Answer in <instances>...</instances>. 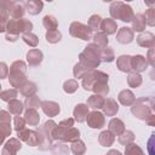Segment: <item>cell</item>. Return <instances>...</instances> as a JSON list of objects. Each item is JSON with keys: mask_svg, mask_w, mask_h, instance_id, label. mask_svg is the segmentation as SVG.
I'll use <instances>...</instances> for the list:
<instances>
[{"mask_svg": "<svg viewBox=\"0 0 155 155\" xmlns=\"http://www.w3.org/2000/svg\"><path fill=\"white\" fill-rule=\"evenodd\" d=\"M79 63L91 69L98 68L101 64V48L94 44H88L79 54Z\"/></svg>", "mask_w": 155, "mask_h": 155, "instance_id": "1", "label": "cell"}, {"mask_svg": "<svg viewBox=\"0 0 155 155\" xmlns=\"http://www.w3.org/2000/svg\"><path fill=\"white\" fill-rule=\"evenodd\" d=\"M25 71H27V64L23 61H15L10 65V70H8L7 78L10 85L15 88H19L27 81Z\"/></svg>", "mask_w": 155, "mask_h": 155, "instance_id": "2", "label": "cell"}, {"mask_svg": "<svg viewBox=\"0 0 155 155\" xmlns=\"http://www.w3.org/2000/svg\"><path fill=\"white\" fill-rule=\"evenodd\" d=\"M154 109V101L149 97H142L134 101V103L131 107L132 114L139 119V120H145L153 114Z\"/></svg>", "mask_w": 155, "mask_h": 155, "instance_id": "3", "label": "cell"}, {"mask_svg": "<svg viewBox=\"0 0 155 155\" xmlns=\"http://www.w3.org/2000/svg\"><path fill=\"white\" fill-rule=\"evenodd\" d=\"M109 12L111 16V19H120L122 22H131L134 13L130 5L122 2V1H114L110 4Z\"/></svg>", "mask_w": 155, "mask_h": 155, "instance_id": "4", "label": "cell"}, {"mask_svg": "<svg viewBox=\"0 0 155 155\" xmlns=\"http://www.w3.org/2000/svg\"><path fill=\"white\" fill-rule=\"evenodd\" d=\"M57 126V124L53 120H47L42 126H40L38 128V133H39V148L40 150H47L52 147V131L54 130V127Z\"/></svg>", "mask_w": 155, "mask_h": 155, "instance_id": "5", "label": "cell"}, {"mask_svg": "<svg viewBox=\"0 0 155 155\" xmlns=\"http://www.w3.org/2000/svg\"><path fill=\"white\" fill-rule=\"evenodd\" d=\"M33 30V23L25 18H12L8 19L6 23V31L7 34H12L19 36V34H28Z\"/></svg>", "mask_w": 155, "mask_h": 155, "instance_id": "6", "label": "cell"}, {"mask_svg": "<svg viewBox=\"0 0 155 155\" xmlns=\"http://www.w3.org/2000/svg\"><path fill=\"white\" fill-rule=\"evenodd\" d=\"M52 138L64 143H73L80 138V131L75 127H61L57 125L52 131Z\"/></svg>", "mask_w": 155, "mask_h": 155, "instance_id": "7", "label": "cell"}, {"mask_svg": "<svg viewBox=\"0 0 155 155\" xmlns=\"http://www.w3.org/2000/svg\"><path fill=\"white\" fill-rule=\"evenodd\" d=\"M109 80V75L105 74L104 71H101V70H97V69H92L91 71H88L84 78H82V87L86 90V91H92V87L97 84V82H101V81H104V82H108Z\"/></svg>", "mask_w": 155, "mask_h": 155, "instance_id": "8", "label": "cell"}, {"mask_svg": "<svg viewBox=\"0 0 155 155\" xmlns=\"http://www.w3.org/2000/svg\"><path fill=\"white\" fill-rule=\"evenodd\" d=\"M69 34L73 38H78L85 41H88L92 39V30L84 23L81 22H71L70 27H69Z\"/></svg>", "mask_w": 155, "mask_h": 155, "instance_id": "9", "label": "cell"}, {"mask_svg": "<svg viewBox=\"0 0 155 155\" xmlns=\"http://www.w3.org/2000/svg\"><path fill=\"white\" fill-rule=\"evenodd\" d=\"M17 137L19 140H23L24 143H27L30 147H38L39 145V133L34 130H22L19 132H17Z\"/></svg>", "mask_w": 155, "mask_h": 155, "instance_id": "10", "label": "cell"}, {"mask_svg": "<svg viewBox=\"0 0 155 155\" xmlns=\"http://www.w3.org/2000/svg\"><path fill=\"white\" fill-rule=\"evenodd\" d=\"M86 121H87V125L91 128H102L105 125V117L98 110H93V111L88 113V115L86 117Z\"/></svg>", "mask_w": 155, "mask_h": 155, "instance_id": "11", "label": "cell"}, {"mask_svg": "<svg viewBox=\"0 0 155 155\" xmlns=\"http://www.w3.org/2000/svg\"><path fill=\"white\" fill-rule=\"evenodd\" d=\"M21 148H22V144L18 138H10L5 143L1 155H17V151L21 150Z\"/></svg>", "mask_w": 155, "mask_h": 155, "instance_id": "12", "label": "cell"}, {"mask_svg": "<svg viewBox=\"0 0 155 155\" xmlns=\"http://www.w3.org/2000/svg\"><path fill=\"white\" fill-rule=\"evenodd\" d=\"M148 68V62L145 59L144 56L142 54H136L131 58V69L134 71V73H142V71H145Z\"/></svg>", "mask_w": 155, "mask_h": 155, "instance_id": "13", "label": "cell"}, {"mask_svg": "<svg viewBox=\"0 0 155 155\" xmlns=\"http://www.w3.org/2000/svg\"><path fill=\"white\" fill-rule=\"evenodd\" d=\"M137 44L140 47H145V48H154L155 46V36L153 33L150 31H145V33H140L137 36Z\"/></svg>", "mask_w": 155, "mask_h": 155, "instance_id": "14", "label": "cell"}, {"mask_svg": "<svg viewBox=\"0 0 155 155\" xmlns=\"http://www.w3.org/2000/svg\"><path fill=\"white\" fill-rule=\"evenodd\" d=\"M41 109L48 117H53V116L58 115L59 110H61L59 104L57 102H53V101H44V102H41Z\"/></svg>", "mask_w": 155, "mask_h": 155, "instance_id": "15", "label": "cell"}, {"mask_svg": "<svg viewBox=\"0 0 155 155\" xmlns=\"http://www.w3.org/2000/svg\"><path fill=\"white\" fill-rule=\"evenodd\" d=\"M25 13V8L23 6L22 2L19 1H11L10 0V5H8V15L12 17V18H23Z\"/></svg>", "mask_w": 155, "mask_h": 155, "instance_id": "16", "label": "cell"}, {"mask_svg": "<svg viewBox=\"0 0 155 155\" xmlns=\"http://www.w3.org/2000/svg\"><path fill=\"white\" fill-rule=\"evenodd\" d=\"M134 39V33L132 31L131 28H127V27H122L119 29L117 34H116V40L120 42V44H130L132 42Z\"/></svg>", "mask_w": 155, "mask_h": 155, "instance_id": "17", "label": "cell"}, {"mask_svg": "<svg viewBox=\"0 0 155 155\" xmlns=\"http://www.w3.org/2000/svg\"><path fill=\"white\" fill-rule=\"evenodd\" d=\"M102 110H103V115H107V116H115L119 111V104L116 103L115 99L113 98H107L104 101V104L102 107Z\"/></svg>", "mask_w": 155, "mask_h": 155, "instance_id": "18", "label": "cell"}, {"mask_svg": "<svg viewBox=\"0 0 155 155\" xmlns=\"http://www.w3.org/2000/svg\"><path fill=\"white\" fill-rule=\"evenodd\" d=\"M42 58H44V54L38 48H31L28 51L27 53V62L30 67H36L39 65L41 62H42Z\"/></svg>", "mask_w": 155, "mask_h": 155, "instance_id": "19", "label": "cell"}, {"mask_svg": "<svg viewBox=\"0 0 155 155\" xmlns=\"http://www.w3.org/2000/svg\"><path fill=\"white\" fill-rule=\"evenodd\" d=\"M88 113H90L88 111V107L86 104H82V103L76 104L74 110H73V116H74L73 119L75 121H78V122H84L86 120Z\"/></svg>", "mask_w": 155, "mask_h": 155, "instance_id": "20", "label": "cell"}, {"mask_svg": "<svg viewBox=\"0 0 155 155\" xmlns=\"http://www.w3.org/2000/svg\"><path fill=\"white\" fill-rule=\"evenodd\" d=\"M22 4L24 6L25 11H28L33 16L39 15L42 11V7H44V2L42 1H39V0H29V1H24Z\"/></svg>", "mask_w": 155, "mask_h": 155, "instance_id": "21", "label": "cell"}, {"mask_svg": "<svg viewBox=\"0 0 155 155\" xmlns=\"http://www.w3.org/2000/svg\"><path fill=\"white\" fill-rule=\"evenodd\" d=\"M108 131L111 132L114 136H119L124 131H125V124L122 120L117 119V117H114L109 121L108 124Z\"/></svg>", "mask_w": 155, "mask_h": 155, "instance_id": "22", "label": "cell"}, {"mask_svg": "<svg viewBox=\"0 0 155 155\" xmlns=\"http://www.w3.org/2000/svg\"><path fill=\"white\" fill-rule=\"evenodd\" d=\"M131 58L132 56H128V54H122L117 59H116V67L122 73H130L132 69H131Z\"/></svg>", "mask_w": 155, "mask_h": 155, "instance_id": "23", "label": "cell"}, {"mask_svg": "<svg viewBox=\"0 0 155 155\" xmlns=\"http://www.w3.org/2000/svg\"><path fill=\"white\" fill-rule=\"evenodd\" d=\"M117 99H119V102H120L122 105L130 107V105H132V104L134 103L136 97H134V94H133V92H132L131 90H122V91L119 93Z\"/></svg>", "mask_w": 155, "mask_h": 155, "instance_id": "24", "label": "cell"}, {"mask_svg": "<svg viewBox=\"0 0 155 155\" xmlns=\"http://www.w3.org/2000/svg\"><path fill=\"white\" fill-rule=\"evenodd\" d=\"M116 29H117V24L114 19H111V18L102 19V24H101L102 33H104L107 35H111V34L116 33Z\"/></svg>", "mask_w": 155, "mask_h": 155, "instance_id": "25", "label": "cell"}, {"mask_svg": "<svg viewBox=\"0 0 155 155\" xmlns=\"http://www.w3.org/2000/svg\"><path fill=\"white\" fill-rule=\"evenodd\" d=\"M131 23H132V31L134 33V31H143L144 29H145V25H147V22H145V19H144V16H143V13H137V15H134L133 16V18H132V21H131Z\"/></svg>", "mask_w": 155, "mask_h": 155, "instance_id": "26", "label": "cell"}, {"mask_svg": "<svg viewBox=\"0 0 155 155\" xmlns=\"http://www.w3.org/2000/svg\"><path fill=\"white\" fill-rule=\"evenodd\" d=\"M24 120L29 126H38L40 121V115L35 109H27L24 113Z\"/></svg>", "mask_w": 155, "mask_h": 155, "instance_id": "27", "label": "cell"}, {"mask_svg": "<svg viewBox=\"0 0 155 155\" xmlns=\"http://www.w3.org/2000/svg\"><path fill=\"white\" fill-rule=\"evenodd\" d=\"M36 84L33 82V81H25L21 87H19V92L24 96V97H30V96H34L36 93Z\"/></svg>", "mask_w": 155, "mask_h": 155, "instance_id": "28", "label": "cell"}, {"mask_svg": "<svg viewBox=\"0 0 155 155\" xmlns=\"http://www.w3.org/2000/svg\"><path fill=\"white\" fill-rule=\"evenodd\" d=\"M104 101H105L104 97H102L99 94H92L91 97H88L86 105L88 108H92L94 110H98V109H102V107L104 104Z\"/></svg>", "mask_w": 155, "mask_h": 155, "instance_id": "29", "label": "cell"}, {"mask_svg": "<svg viewBox=\"0 0 155 155\" xmlns=\"http://www.w3.org/2000/svg\"><path fill=\"white\" fill-rule=\"evenodd\" d=\"M115 140V136L109 131H102L98 136V142L102 147H110Z\"/></svg>", "mask_w": 155, "mask_h": 155, "instance_id": "30", "label": "cell"}, {"mask_svg": "<svg viewBox=\"0 0 155 155\" xmlns=\"http://www.w3.org/2000/svg\"><path fill=\"white\" fill-rule=\"evenodd\" d=\"M92 39H93V44L96 46H98L99 48H103V47H107L108 46V35L102 33V31H97L94 35H92Z\"/></svg>", "mask_w": 155, "mask_h": 155, "instance_id": "31", "label": "cell"}, {"mask_svg": "<svg viewBox=\"0 0 155 155\" xmlns=\"http://www.w3.org/2000/svg\"><path fill=\"white\" fill-rule=\"evenodd\" d=\"M42 24L47 29V31H50V30H57V28H58V21L52 15H46L42 18Z\"/></svg>", "mask_w": 155, "mask_h": 155, "instance_id": "32", "label": "cell"}, {"mask_svg": "<svg viewBox=\"0 0 155 155\" xmlns=\"http://www.w3.org/2000/svg\"><path fill=\"white\" fill-rule=\"evenodd\" d=\"M7 108H8V111L11 114H13V115H21L22 111H23V109H24V104L21 101H18V99H13V101H10L8 102Z\"/></svg>", "mask_w": 155, "mask_h": 155, "instance_id": "33", "label": "cell"}, {"mask_svg": "<svg viewBox=\"0 0 155 155\" xmlns=\"http://www.w3.org/2000/svg\"><path fill=\"white\" fill-rule=\"evenodd\" d=\"M142 81H143V79H142L140 74H138V73L132 71V73H130L128 76H127V84H128L130 87H133V88L139 87V86L142 85Z\"/></svg>", "mask_w": 155, "mask_h": 155, "instance_id": "34", "label": "cell"}, {"mask_svg": "<svg viewBox=\"0 0 155 155\" xmlns=\"http://www.w3.org/2000/svg\"><path fill=\"white\" fill-rule=\"evenodd\" d=\"M24 105L27 109H39L41 108V101L38 96H30V97H27L25 101H24Z\"/></svg>", "mask_w": 155, "mask_h": 155, "instance_id": "35", "label": "cell"}, {"mask_svg": "<svg viewBox=\"0 0 155 155\" xmlns=\"http://www.w3.org/2000/svg\"><path fill=\"white\" fill-rule=\"evenodd\" d=\"M115 59V54L113 48L110 47H103L101 48V62H105V63H110Z\"/></svg>", "mask_w": 155, "mask_h": 155, "instance_id": "36", "label": "cell"}, {"mask_svg": "<svg viewBox=\"0 0 155 155\" xmlns=\"http://www.w3.org/2000/svg\"><path fill=\"white\" fill-rule=\"evenodd\" d=\"M92 69L91 68H87V67H85L84 64H81V63H76L75 65H74V69H73V74H74V78H76V79H82L88 71H91Z\"/></svg>", "mask_w": 155, "mask_h": 155, "instance_id": "37", "label": "cell"}, {"mask_svg": "<svg viewBox=\"0 0 155 155\" xmlns=\"http://www.w3.org/2000/svg\"><path fill=\"white\" fill-rule=\"evenodd\" d=\"M92 91L94 92V94H99L102 97L107 96L109 93V86H108V82H104V81H101V82H97L93 87H92Z\"/></svg>", "mask_w": 155, "mask_h": 155, "instance_id": "38", "label": "cell"}, {"mask_svg": "<svg viewBox=\"0 0 155 155\" xmlns=\"http://www.w3.org/2000/svg\"><path fill=\"white\" fill-rule=\"evenodd\" d=\"M119 143L122 144V145H127L130 143H133L134 140V133L132 131H128V130H125L121 134H119Z\"/></svg>", "mask_w": 155, "mask_h": 155, "instance_id": "39", "label": "cell"}, {"mask_svg": "<svg viewBox=\"0 0 155 155\" xmlns=\"http://www.w3.org/2000/svg\"><path fill=\"white\" fill-rule=\"evenodd\" d=\"M70 150H71V153L74 155H84L85 151H86V145H85V143L82 140L78 139V140H75V142L71 143Z\"/></svg>", "mask_w": 155, "mask_h": 155, "instance_id": "40", "label": "cell"}, {"mask_svg": "<svg viewBox=\"0 0 155 155\" xmlns=\"http://www.w3.org/2000/svg\"><path fill=\"white\" fill-rule=\"evenodd\" d=\"M101 24H102V17L99 15H92L90 18H88V24L87 27L93 31L96 30V33L101 29Z\"/></svg>", "mask_w": 155, "mask_h": 155, "instance_id": "41", "label": "cell"}, {"mask_svg": "<svg viewBox=\"0 0 155 155\" xmlns=\"http://www.w3.org/2000/svg\"><path fill=\"white\" fill-rule=\"evenodd\" d=\"M125 155H145V154L139 145H137L136 143H130L125 145Z\"/></svg>", "mask_w": 155, "mask_h": 155, "instance_id": "42", "label": "cell"}, {"mask_svg": "<svg viewBox=\"0 0 155 155\" xmlns=\"http://www.w3.org/2000/svg\"><path fill=\"white\" fill-rule=\"evenodd\" d=\"M18 96V92L16 88H8V90H5V91H1L0 92V98L4 101V102H10V101H13L16 99V97Z\"/></svg>", "mask_w": 155, "mask_h": 155, "instance_id": "43", "label": "cell"}, {"mask_svg": "<svg viewBox=\"0 0 155 155\" xmlns=\"http://www.w3.org/2000/svg\"><path fill=\"white\" fill-rule=\"evenodd\" d=\"M8 5L10 0H0V19L7 22L8 21Z\"/></svg>", "mask_w": 155, "mask_h": 155, "instance_id": "44", "label": "cell"}, {"mask_svg": "<svg viewBox=\"0 0 155 155\" xmlns=\"http://www.w3.org/2000/svg\"><path fill=\"white\" fill-rule=\"evenodd\" d=\"M46 40L51 44H57L61 41L62 39V33L59 30H50V31H46V35H45Z\"/></svg>", "mask_w": 155, "mask_h": 155, "instance_id": "45", "label": "cell"}, {"mask_svg": "<svg viewBox=\"0 0 155 155\" xmlns=\"http://www.w3.org/2000/svg\"><path fill=\"white\" fill-rule=\"evenodd\" d=\"M79 88V84H78V81L76 80H74V79H70V80H67L64 84H63V90H64V92L65 93H74V92H76V90Z\"/></svg>", "mask_w": 155, "mask_h": 155, "instance_id": "46", "label": "cell"}, {"mask_svg": "<svg viewBox=\"0 0 155 155\" xmlns=\"http://www.w3.org/2000/svg\"><path fill=\"white\" fill-rule=\"evenodd\" d=\"M22 39H23V41H24L27 45H29L30 47H36L38 44H39V38H38L35 34H33V33L23 34Z\"/></svg>", "mask_w": 155, "mask_h": 155, "instance_id": "47", "label": "cell"}, {"mask_svg": "<svg viewBox=\"0 0 155 155\" xmlns=\"http://www.w3.org/2000/svg\"><path fill=\"white\" fill-rule=\"evenodd\" d=\"M51 150H52L53 155H68V153H69V149L64 144H62V143L52 144Z\"/></svg>", "mask_w": 155, "mask_h": 155, "instance_id": "48", "label": "cell"}, {"mask_svg": "<svg viewBox=\"0 0 155 155\" xmlns=\"http://www.w3.org/2000/svg\"><path fill=\"white\" fill-rule=\"evenodd\" d=\"M143 16H144V19L148 25H150V27L155 25V8H153V7L148 8Z\"/></svg>", "mask_w": 155, "mask_h": 155, "instance_id": "49", "label": "cell"}, {"mask_svg": "<svg viewBox=\"0 0 155 155\" xmlns=\"http://www.w3.org/2000/svg\"><path fill=\"white\" fill-rule=\"evenodd\" d=\"M13 122H15V130H16L17 132H19V131H22V130L25 128V124H27V122H25L24 117H22V116L16 115L15 119H13Z\"/></svg>", "mask_w": 155, "mask_h": 155, "instance_id": "50", "label": "cell"}, {"mask_svg": "<svg viewBox=\"0 0 155 155\" xmlns=\"http://www.w3.org/2000/svg\"><path fill=\"white\" fill-rule=\"evenodd\" d=\"M11 132H12V128H11V125L10 124H0V133L6 138L8 136H11Z\"/></svg>", "mask_w": 155, "mask_h": 155, "instance_id": "51", "label": "cell"}, {"mask_svg": "<svg viewBox=\"0 0 155 155\" xmlns=\"http://www.w3.org/2000/svg\"><path fill=\"white\" fill-rule=\"evenodd\" d=\"M11 122V115L8 111L0 110V124H10Z\"/></svg>", "mask_w": 155, "mask_h": 155, "instance_id": "52", "label": "cell"}, {"mask_svg": "<svg viewBox=\"0 0 155 155\" xmlns=\"http://www.w3.org/2000/svg\"><path fill=\"white\" fill-rule=\"evenodd\" d=\"M8 76V67L5 62H0V79H5Z\"/></svg>", "mask_w": 155, "mask_h": 155, "instance_id": "53", "label": "cell"}, {"mask_svg": "<svg viewBox=\"0 0 155 155\" xmlns=\"http://www.w3.org/2000/svg\"><path fill=\"white\" fill-rule=\"evenodd\" d=\"M74 121H75V120H74L73 117H68V119L62 120V121L58 124V126H61V127H73Z\"/></svg>", "mask_w": 155, "mask_h": 155, "instance_id": "54", "label": "cell"}, {"mask_svg": "<svg viewBox=\"0 0 155 155\" xmlns=\"http://www.w3.org/2000/svg\"><path fill=\"white\" fill-rule=\"evenodd\" d=\"M154 48H149V51H148V56H147V62L151 65V67H154L155 65V61H154Z\"/></svg>", "mask_w": 155, "mask_h": 155, "instance_id": "55", "label": "cell"}, {"mask_svg": "<svg viewBox=\"0 0 155 155\" xmlns=\"http://www.w3.org/2000/svg\"><path fill=\"white\" fill-rule=\"evenodd\" d=\"M149 126H155V115L154 114H151L149 117H147L145 120H144Z\"/></svg>", "mask_w": 155, "mask_h": 155, "instance_id": "56", "label": "cell"}, {"mask_svg": "<svg viewBox=\"0 0 155 155\" xmlns=\"http://www.w3.org/2000/svg\"><path fill=\"white\" fill-rule=\"evenodd\" d=\"M5 39H6L7 41H16V40L18 39V36H16V35H12V34H6Z\"/></svg>", "mask_w": 155, "mask_h": 155, "instance_id": "57", "label": "cell"}, {"mask_svg": "<svg viewBox=\"0 0 155 155\" xmlns=\"http://www.w3.org/2000/svg\"><path fill=\"white\" fill-rule=\"evenodd\" d=\"M6 23H7V22H5V21H1V19H0V33L6 31Z\"/></svg>", "mask_w": 155, "mask_h": 155, "instance_id": "58", "label": "cell"}, {"mask_svg": "<svg viewBox=\"0 0 155 155\" xmlns=\"http://www.w3.org/2000/svg\"><path fill=\"white\" fill-rule=\"evenodd\" d=\"M105 155H121V153H120L119 150H116V149H111V150H109Z\"/></svg>", "mask_w": 155, "mask_h": 155, "instance_id": "59", "label": "cell"}, {"mask_svg": "<svg viewBox=\"0 0 155 155\" xmlns=\"http://www.w3.org/2000/svg\"><path fill=\"white\" fill-rule=\"evenodd\" d=\"M153 138H154V133L151 134V138H150V140H149V145H148V148H149V153H150V155H154V153L151 151V142H153Z\"/></svg>", "mask_w": 155, "mask_h": 155, "instance_id": "60", "label": "cell"}, {"mask_svg": "<svg viewBox=\"0 0 155 155\" xmlns=\"http://www.w3.org/2000/svg\"><path fill=\"white\" fill-rule=\"evenodd\" d=\"M4 140H5V137H4V136H2L1 133H0V145H1L2 143H4Z\"/></svg>", "mask_w": 155, "mask_h": 155, "instance_id": "61", "label": "cell"}, {"mask_svg": "<svg viewBox=\"0 0 155 155\" xmlns=\"http://www.w3.org/2000/svg\"><path fill=\"white\" fill-rule=\"evenodd\" d=\"M0 90H1V85H0Z\"/></svg>", "mask_w": 155, "mask_h": 155, "instance_id": "62", "label": "cell"}]
</instances>
